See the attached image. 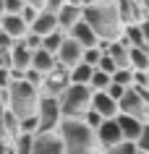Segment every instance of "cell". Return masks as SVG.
I'll list each match as a JSON object with an SVG mask.
<instances>
[{
    "mask_svg": "<svg viewBox=\"0 0 149 154\" xmlns=\"http://www.w3.org/2000/svg\"><path fill=\"white\" fill-rule=\"evenodd\" d=\"M60 138L66 144V154H99V138L84 118H63Z\"/></svg>",
    "mask_w": 149,
    "mask_h": 154,
    "instance_id": "cell-1",
    "label": "cell"
},
{
    "mask_svg": "<svg viewBox=\"0 0 149 154\" xmlns=\"http://www.w3.org/2000/svg\"><path fill=\"white\" fill-rule=\"evenodd\" d=\"M84 21L94 29L99 39L105 42H115L120 34H123V18L118 13L115 3H92V5H84Z\"/></svg>",
    "mask_w": 149,
    "mask_h": 154,
    "instance_id": "cell-2",
    "label": "cell"
},
{
    "mask_svg": "<svg viewBox=\"0 0 149 154\" xmlns=\"http://www.w3.org/2000/svg\"><path fill=\"white\" fill-rule=\"evenodd\" d=\"M8 107L18 120L29 118V115H37V107H39L37 86L32 81H26V79H11V84H8Z\"/></svg>",
    "mask_w": 149,
    "mask_h": 154,
    "instance_id": "cell-3",
    "label": "cell"
},
{
    "mask_svg": "<svg viewBox=\"0 0 149 154\" xmlns=\"http://www.w3.org/2000/svg\"><path fill=\"white\" fill-rule=\"evenodd\" d=\"M92 86L89 84H76L71 81L66 86V91L60 94V112H63V118H81L86 110L92 107Z\"/></svg>",
    "mask_w": 149,
    "mask_h": 154,
    "instance_id": "cell-4",
    "label": "cell"
},
{
    "mask_svg": "<svg viewBox=\"0 0 149 154\" xmlns=\"http://www.w3.org/2000/svg\"><path fill=\"white\" fill-rule=\"evenodd\" d=\"M71 84V73H68V65L58 63L52 65L47 73H45V79H42V86H45V97H60L66 86Z\"/></svg>",
    "mask_w": 149,
    "mask_h": 154,
    "instance_id": "cell-5",
    "label": "cell"
},
{
    "mask_svg": "<svg viewBox=\"0 0 149 154\" xmlns=\"http://www.w3.org/2000/svg\"><path fill=\"white\" fill-rule=\"evenodd\" d=\"M118 107H120V112L133 115V118H139V120H144V123L149 120V105L141 99V94L136 91V86H133V84L126 89L123 97L118 99Z\"/></svg>",
    "mask_w": 149,
    "mask_h": 154,
    "instance_id": "cell-6",
    "label": "cell"
},
{
    "mask_svg": "<svg viewBox=\"0 0 149 154\" xmlns=\"http://www.w3.org/2000/svg\"><path fill=\"white\" fill-rule=\"evenodd\" d=\"M37 118H39V131H52L60 120H63L60 99L58 97H42L39 107H37Z\"/></svg>",
    "mask_w": 149,
    "mask_h": 154,
    "instance_id": "cell-7",
    "label": "cell"
},
{
    "mask_svg": "<svg viewBox=\"0 0 149 154\" xmlns=\"http://www.w3.org/2000/svg\"><path fill=\"white\" fill-rule=\"evenodd\" d=\"M32 154H66V144L52 131H37L32 138Z\"/></svg>",
    "mask_w": 149,
    "mask_h": 154,
    "instance_id": "cell-8",
    "label": "cell"
},
{
    "mask_svg": "<svg viewBox=\"0 0 149 154\" xmlns=\"http://www.w3.org/2000/svg\"><path fill=\"white\" fill-rule=\"evenodd\" d=\"M63 65H71L73 68L76 63H81L84 60V45L79 39H73V37H68V39H63V45H60L58 55H55Z\"/></svg>",
    "mask_w": 149,
    "mask_h": 154,
    "instance_id": "cell-9",
    "label": "cell"
},
{
    "mask_svg": "<svg viewBox=\"0 0 149 154\" xmlns=\"http://www.w3.org/2000/svg\"><path fill=\"white\" fill-rule=\"evenodd\" d=\"M97 138H99L102 146H113V144H118V141H123V131H120V125H118L115 118H105V120L99 123Z\"/></svg>",
    "mask_w": 149,
    "mask_h": 154,
    "instance_id": "cell-10",
    "label": "cell"
},
{
    "mask_svg": "<svg viewBox=\"0 0 149 154\" xmlns=\"http://www.w3.org/2000/svg\"><path fill=\"white\" fill-rule=\"evenodd\" d=\"M92 107H94L102 118H115V115L120 112L118 99H113L105 89H97V94H92Z\"/></svg>",
    "mask_w": 149,
    "mask_h": 154,
    "instance_id": "cell-11",
    "label": "cell"
},
{
    "mask_svg": "<svg viewBox=\"0 0 149 154\" xmlns=\"http://www.w3.org/2000/svg\"><path fill=\"white\" fill-rule=\"evenodd\" d=\"M55 29H60L58 24V13H52V11H45L42 8L39 13H37V18H34L32 24H29V32H37V34H50V32H55Z\"/></svg>",
    "mask_w": 149,
    "mask_h": 154,
    "instance_id": "cell-12",
    "label": "cell"
},
{
    "mask_svg": "<svg viewBox=\"0 0 149 154\" xmlns=\"http://www.w3.org/2000/svg\"><path fill=\"white\" fill-rule=\"evenodd\" d=\"M115 120H118V125H120V131H123V138H128V141H136V138L141 136L144 120L133 118V115H126V112H118V115H115Z\"/></svg>",
    "mask_w": 149,
    "mask_h": 154,
    "instance_id": "cell-13",
    "label": "cell"
},
{
    "mask_svg": "<svg viewBox=\"0 0 149 154\" xmlns=\"http://www.w3.org/2000/svg\"><path fill=\"white\" fill-rule=\"evenodd\" d=\"M71 37H73V39H79L84 47H94V45H99V37L94 34V29H92L84 18H79V21L71 26Z\"/></svg>",
    "mask_w": 149,
    "mask_h": 154,
    "instance_id": "cell-14",
    "label": "cell"
},
{
    "mask_svg": "<svg viewBox=\"0 0 149 154\" xmlns=\"http://www.w3.org/2000/svg\"><path fill=\"white\" fill-rule=\"evenodd\" d=\"M3 29H5L13 39H18V37H24V34L29 32V24L24 21L21 13H3Z\"/></svg>",
    "mask_w": 149,
    "mask_h": 154,
    "instance_id": "cell-15",
    "label": "cell"
},
{
    "mask_svg": "<svg viewBox=\"0 0 149 154\" xmlns=\"http://www.w3.org/2000/svg\"><path fill=\"white\" fill-rule=\"evenodd\" d=\"M32 52L34 50L26 47V42H13V47H11V57H13V68L18 71H26L29 65H32Z\"/></svg>",
    "mask_w": 149,
    "mask_h": 154,
    "instance_id": "cell-16",
    "label": "cell"
},
{
    "mask_svg": "<svg viewBox=\"0 0 149 154\" xmlns=\"http://www.w3.org/2000/svg\"><path fill=\"white\" fill-rule=\"evenodd\" d=\"M79 18H84V5L63 3V8L58 11V24H60V26H66V29H71V26H73Z\"/></svg>",
    "mask_w": 149,
    "mask_h": 154,
    "instance_id": "cell-17",
    "label": "cell"
},
{
    "mask_svg": "<svg viewBox=\"0 0 149 154\" xmlns=\"http://www.w3.org/2000/svg\"><path fill=\"white\" fill-rule=\"evenodd\" d=\"M55 63H58V57L52 55L50 50H45V47H37L32 52V68H37V71H42V73H47Z\"/></svg>",
    "mask_w": 149,
    "mask_h": 154,
    "instance_id": "cell-18",
    "label": "cell"
},
{
    "mask_svg": "<svg viewBox=\"0 0 149 154\" xmlns=\"http://www.w3.org/2000/svg\"><path fill=\"white\" fill-rule=\"evenodd\" d=\"M92 73H94V65H89V63H76L73 65V71H71V81H76V84H89L92 81Z\"/></svg>",
    "mask_w": 149,
    "mask_h": 154,
    "instance_id": "cell-19",
    "label": "cell"
},
{
    "mask_svg": "<svg viewBox=\"0 0 149 154\" xmlns=\"http://www.w3.org/2000/svg\"><path fill=\"white\" fill-rule=\"evenodd\" d=\"M128 55H131V68H136V71H149V50L131 47Z\"/></svg>",
    "mask_w": 149,
    "mask_h": 154,
    "instance_id": "cell-20",
    "label": "cell"
},
{
    "mask_svg": "<svg viewBox=\"0 0 149 154\" xmlns=\"http://www.w3.org/2000/svg\"><path fill=\"white\" fill-rule=\"evenodd\" d=\"M63 34H60V29H55V32H50V34H45L42 37V47L45 50H50L52 55H58V50H60V45H63Z\"/></svg>",
    "mask_w": 149,
    "mask_h": 154,
    "instance_id": "cell-21",
    "label": "cell"
},
{
    "mask_svg": "<svg viewBox=\"0 0 149 154\" xmlns=\"http://www.w3.org/2000/svg\"><path fill=\"white\" fill-rule=\"evenodd\" d=\"M115 5H118V13H120L123 21H133V18L139 16V8H136L133 0H115Z\"/></svg>",
    "mask_w": 149,
    "mask_h": 154,
    "instance_id": "cell-22",
    "label": "cell"
},
{
    "mask_svg": "<svg viewBox=\"0 0 149 154\" xmlns=\"http://www.w3.org/2000/svg\"><path fill=\"white\" fill-rule=\"evenodd\" d=\"M105 154H139V146H136V141L123 138V141H118V144L107 146V152H105Z\"/></svg>",
    "mask_w": 149,
    "mask_h": 154,
    "instance_id": "cell-23",
    "label": "cell"
},
{
    "mask_svg": "<svg viewBox=\"0 0 149 154\" xmlns=\"http://www.w3.org/2000/svg\"><path fill=\"white\" fill-rule=\"evenodd\" d=\"M110 81H113V76H110L107 71H99V68H94L89 86H92V89H107V86H110Z\"/></svg>",
    "mask_w": 149,
    "mask_h": 154,
    "instance_id": "cell-24",
    "label": "cell"
},
{
    "mask_svg": "<svg viewBox=\"0 0 149 154\" xmlns=\"http://www.w3.org/2000/svg\"><path fill=\"white\" fill-rule=\"evenodd\" d=\"M32 138L34 133H18L16 141H13V146H16L13 154H32Z\"/></svg>",
    "mask_w": 149,
    "mask_h": 154,
    "instance_id": "cell-25",
    "label": "cell"
},
{
    "mask_svg": "<svg viewBox=\"0 0 149 154\" xmlns=\"http://www.w3.org/2000/svg\"><path fill=\"white\" fill-rule=\"evenodd\" d=\"M113 81L123 84V86H131L133 84V68H118V71L113 73Z\"/></svg>",
    "mask_w": 149,
    "mask_h": 154,
    "instance_id": "cell-26",
    "label": "cell"
},
{
    "mask_svg": "<svg viewBox=\"0 0 149 154\" xmlns=\"http://www.w3.org/2000/svg\"><path fill=\"white\" fill-rule=\"evenodd\" d=\"M97 68H99V71H107L110 76H113V73L118 71V63H115V60H113V55H110V52H102V57H99Z\"/></svg>",
    "mask_w": 149,
    "mask_h": 154,
    "instance_id": "cell-27",
    "label": "cell"
},
{
    "mask_svg": "<svg viewBox=\"0 0 149 154\" xmlns=\"http://www.w3.org/2000/svg\"><path fill=\"white\" fill-rule=\"evenodd\" d=\"M37 131H39V118L37 115L21 118V133H37Z\"/></svg>",
    "mask_w": 149,
    "mask_h": 154,
    "instance_id": "cell-28",
    "label": "cell"
},
{
    "mask_svg": "<svg viewBox=\"0 0 149 154\" xmlns=\"http://www.w3.org/2000/svg\"><path fill=\"white\" fill-rule=\"evenodd\" d=\"M99 57H102V50H99L97 45H94V47H84V63H89V65H94V68H97Z\"/></svg>",
    "mask_w": 149,
    "mask_h": 154,
    "instance_id": "cell-29",
    "label": "cell"
},
{
    "mask_svg": "<svg viewBox=\"0 0 149 154\" xmlns=\"http://www.w3.org/2000/svg\"><path fill=\"white\" fill-rule=\"evenodd\" d=\"M84 120H86V123H89V125H92V128L97 131V128H99V123L105 120V118H102V115H99L97 110H94V107H89V110L84 112Z\"/></svg>",
    "mask_w": 149,
    "mask_h": 154,
    "instance_id": "cell-30",
    "label": "cell"
},
{
    "mask_svg": "<svg viewBox=\"0 0 149 154\" xmlns=\"http://www.w3.org/2000/svg\"><path fill=\"white\" fill-rule=\"evenodd\" d=\"M24 79H26V81H32L34 86H39V84H42V79H45V73H42V71H37V68H32V65H29V68L24 71Z\"/></svg>",
    "mask_w": 149,
    "mask_h": 154,
    "instance_id": "cell-31",
    "label": "cell"
},
{
    "mask_svg": "<svg viewBox=\"0 0 149 154\" xmlns=\"http://www.w3.org/2000/svg\"><path fill=\"white\" fill-rule=\"evenodd\" d=\"M24 42H26V47H29V50H37V47H42V34L26 32L24 34Z\"/></svg>",
    "mask_w": 149,
    "mask_h": 154,
    "instance_id": "cell-32",
    "label": "cell"
},
{
    "mask_svg": "<svg viewBox=\"0 0 149 154\" xmlns=\"http://www.w3.org/2000/svg\"><path fill=\"white\" fill-rule=\"evenodd\" d=\"M136 146H139L141 152H149V120L144 123V128H141V136L136 138Z\"/></svg>",
    "mask_w": 149,
    "mask_h": 154,
    "instance_id": "cell-33",
    "label": "cell"
},
{
    "mask_svg": "<svg viewBox=\"0 0 149 154\" xmlns=\"http://www.w3.org/2000/svg\"><path fill=\"white\" fill-rule=\"evenodd\" d=\"M126 89H128V86H123V84H118V81H110V86H107L105 91H107L113 99H120V97L126 94Z\"/></svg>",
    "mask_w": 149,
    "mask_h": 154,
    "instance_id": "cell-34",
    "label": "cell"
},
{
    "mask_svg": "<svg viewBox=\"0 0 149 154\" xmlns=\"http://www.w3.org/2000/svg\"><path fill=\"white\" fill-rule=\"evenodd\" d=\"M24 0H5V13H21L24 11Z\"/></svg>",
    "mask_w": 149,
    "mask_h": 154,
    "instance_id": "cell-35",
    "label": "cell"
},
{
    "mask_svg": "<svg viewBox=\"0 0 149 154\" xmlns=\"http://www.w3.org/2000/svg\"><path fill=\"white\" fill-rule=\"evenodd\" d=\"M37 13H39V8H34V5H29V3H26V5H24V11H21V16H24V21H26V24H32L34 18H37Z\"/></svg>",
    "mask_w": 149,
    "mask_h": 154,
    "instance_id": "cell-36",
    "label": "cell"
},
{
    "mask_svg": "<svg viewBox=\"0 0 149 154\" xmlns=\"http://www.w3.org/2000/svg\"><path fill=\"white\" fill-rule=\"evenodd\" d=\"M11 47H13V37L0 26V50H11Z\"/></svg>",
    "mask_w": 149,
    "mask_h": 154,
    "instance_id": "cell-37",
    "label": "cell"
},
{
    "mask_svg": "<svg viewBox=\"0 0 149 154\" xmlns=\"http://www.w3.org/2000/svg\"><path fill=\"white\" fill-rule=\"evenodd\" d=\"M0 68H13V57H11V50H0Z\"/></svg>",
    "mask_w": 149,
    "mask_h": 154,
    "instance_id": "cell-38",
    "label": "cell"
},
{
    "mask_svg": "<svg viewBox=\"0 0 149 154\" xmlns=\"http://www.w3.org/2000/svg\"><path fill=\"white\" fill-rule=\"evenodd\" d=\"M63 3L66 0H45V11H52V13H58L63 8Z\"/></svg>",
    "mask_w": 149,
    "mask_h": 154,
    "instance_id": "cell-39",
    "label": "cell"
},
{
    "mask_svg": "<svg viewBox=\"0 0 149 154\" xmlns=\"http://www.w3.org/2000/svg\"><path fill=\"white\" fill-rule=\"evenodd\" d=\"M8 84H11V68H0V86L8 89Z\"/></svg>",
    "mask_w": 149,
    "mask_h": 154,
    "instance_id": "cell-40",
    "label": "cell"
},
{
    "mask_svg": "<svg viewBox=\"0 0 149 154\" xmlns=\"http://www.w3.org/2000/svg\"><path fill=\"white\" fill-rule=\"evenodd\" d=\"M141 32H144V39H147V45H149V18H147V21H141Z\"/></svg>",
    "mask_w": 149,
    "mask_h": 154,
    "instance_id": "cell-41",
    "label": "cell"
},
{
    "mask_svg": "<svg viewBox=\"0 0 149 154\" xmlns=\"http://www.w3.org/2000/svg\"><path fill=\"white\" fill-rule=\"evenodd\" d=\"M24 3H29V5H34V8H45V0H24Z\"/></svg>",
    "mask_w": 149,
    "mask_h": 154,
    "instance_id": "cell-42",
    "label": "cell"
},
{
    "mask_svg": "<svg viewBox=\"0 0 149 154\" xmlns=\"http://www.w3.org/2000/svg\"><path fill=\"white\" fill-rule=\"evenodd\" d=\"M5 13V0H0V16Z\"/></svg>",
    "mask_w": 149,
    "mask_h": 154,
    "instance_id": "cell-43",
    "label": "cell"
},
{
    "mask_svg": "<svg viewBox=\"0 0 149 154\" xmlns=\"http://www.w3.org/2000/svg\"><path fill=\"white\" fill-rule=\"evenodd\" d=\"M92 3H97V0H81V5H92Z\"/></svg>",
    "mask_w": 149,
    "mask_h": 154,
    "instance_id": "cell-44",
    "label": "cell"
},
{
    "mask_svg": "<svg viewBox=\"0 0 149 154\" xmlns=\"http://www.w3.org/2000/svg\"><path fill=\"white\" fill-rule=\"evenodd\" d=\"M66 3H73V5H81V0H66Z\"/></svg>",
    "mask_w": 149,
    "mask_h": 154,
    "instance_id": "cell-45",
    "label": "cell"
},
{
    "mask_svg": "<svg viewBox=\"0 0 149 154\" xmlns=\"http://www.w3.org/2000/svg\"><path fill=\"white\" fill-rule=\"evenodd\" d=\"M0 26H3V16H0Z\"/></svg>",
    "mask_w": 149,
    "mask_h": 154,
    "instance_id": "cell-46",
    "label": "cell"
},
{
    "mask_svg": "<svg viewBox=\"0 0 149 154\" xmlns=\"http://www.w3.org/2000/svg\"><path fill=\"white\" fill-rule=\"evenodd\" d=\"M144 3H149V0H144Z\"/></svg>",
    "mask_w": 149,
    "mask_h": 154,
    "instance_id": "cell-47",
    "label": "cell"
}]
</instances>
